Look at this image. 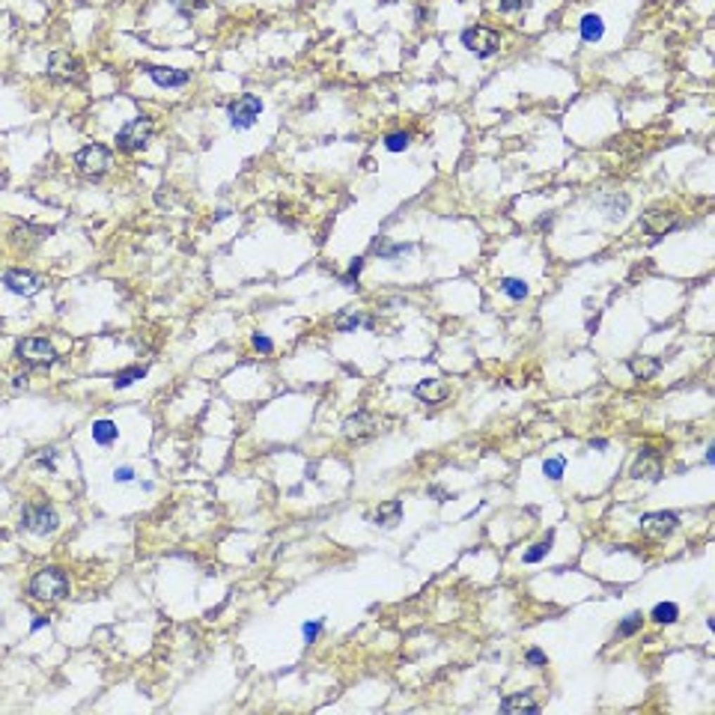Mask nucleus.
Listing matches in <instances>:
<instances>
[{"mask_svg":"<svg viewBox=\"0 0 715 715\" xmlns=\"http://www.w3.org/2000/svg\"><path fill=\"white\" fill-rule=\"evenodd\" d=\"M66 593H69V579L57 567H48L42 572H36L33 581H30V596L39 599V602H57Z\"/></svg>","mask_w":715,"mask_h":715,"instance_id":"obj_1","label":"nucleus"},{"mask_svg":"<svg viewBox=\"0 0 715 715\" xmlns=\"http://www.w3.org/2000/svg\"><path fill=\"white\" fill-rule=\"evenodd\" d=\"M15 358L21 363H27V367H51L57 361V352L54 346L45 340V337H24V340L15 346Z\"/></svg>","mask_w":715,"mask_h":715,"instance_id":"obj_2","label":"nucleus"},{"mask_svg":"<svg viewBox=\"0 0 715 715\" xmlns=\"http://www.w3.org/2000/svg\"><path fill=\"white\" fill-rule=\"evenodd\" d=\"M75 167H78L84 176H93V179L102 176L110 167V149L102 143H90V146L78 149V153H75Z\"/></svg>","mask_w":715,"mask_h":715,"instance_id":"obj_3","label":"nucleus"},{"mask_svg":"<svg viewBox=\"0 0 715 715\" xmlns=\"http://www.w3.org/2000/svg\"><path fill=\"white\" fill-rule=\"evenodd\" d=\"M153 120L146 117H134L122 125L117 131V146L125 149V153H134V149H143L149 143V137H153Z\"/></svg>","mask_w":715,"mask_h":715,"instance_id":"obj_4","label":"nucleus"},{"mask_svg":"<svg viewBox=\"0 0 715 715\" xmlns=\"http://www.w3.org/2000/svg\"><path fill=\"white\" fill-rule=\"evenodd\" d=\"M57 524V513L48 504H27L21 513V528H27L30 534H54Z\"/></svg>","mask_w":715,"mask_h":715,"instance_id":"obj_5","label":"nucleus"},{"mask_svg":"<svg viewBox=\"0 0 715 715\" xmlns=\"http://www.w3.org/2000/svg\"><path fill=\"white\" fill-rule=\"evenodd\" d=\"M462 45L477 57H492L501 48V36L495 30H489V27H471V30L462 33Z\"/></svg>","mask_w":715,"mask_h":715,"instance_id":"obj_6","label":"nucleus"},{"mask_svg":"<svg viewBox=\"0 0 715 715\" xmlns=\"http://www.w3.org/2000/svg\"><path fill=\"white\" fill-rule=\"evenodd\" d=\"M230 122L233 129H250L257 122V117L262 114V102L257 96H238V102L230 105Z\"/></svg>","mask_w":715,"mask_h":715,"instance_id":"obj_7","label":"nucleus"},{"mask_svg":"<svg viewBox=\"0 0 715 715\" xmlns=\"http://www.w3.org/2000/svg\"><path fill=\"white\" fill-rule=\"evenodd\" d=\"M676 524H680V519H676L674 513H664V510L662 513H647V516H641V534L653 536V539H662V536L674 534Z\"/></svg>","mask_w":715,"mask_h":715,"instance_id":"obj_8","label":"nucleus"},{"mask_svg":"<svg viewBox=\"0 0 715 715\" xmlns=\"http://www.w3.org/2000/svg\"><path fill=\"white\" fill-rule=\"evenodd\" d=\"M48 75L57 81H78L81 78V63L66 51H54L48 60Z\"/></svg>","mask_w":715,"mask_h":715,"instance_id":"obj_9","label":"nucleus"},{"mask_svg":"<svg viewBox=\"0 0 715 715\" xmlns=\"http://www.w3.org/2000/svg\"><path fill=\"white\" fill-rule=\"evenodd\" d=\"M4 286L9 292L15 295H36L39 292V281H36V274L30 271H21V269H12L4 274Z\"/></svg>","mask_w":715,"mask_h":715,"instance_id":"obj_10","label":"nucleus"},{"mask_svg":"<svg viewBox=\"0 0 715 715\" xmlns=\"http://www.w3.org/2000/svg\"><path fill=\"white\" fill-rule=\"evenodd\" d=\"M146 75L153 78L158 86H167V90H176V86H185L191 81V75L182 72V69H167V66H146Z\"/></svg>","mask_w":715,"mask_h":715,"instance_id":"obj_11","label":"nucleus"},{"mask_svg":"<svg viewBox=\"0 0 715 715\" xmlns=\"http://www.w3.org/2000/svg\"><path fill=\"white\" fill-rule=\"evenodd\" d=\"M641 227H644L650 236H664L668 230H674V227H676V218L671 215V212H659V209H653V212H647V215L641 218Z\"/></svg>","mask_w":715,"mask_h":715,"instance_id":"obj_12","label":"nucleus"},{"mask_svg":"<svg viewBox=\"0 0 715 715\" xmlns=\"http://www.w3.org/2000/svg\"><path fill=\"white\" fill-rule=\"evenodd\" d=\"M659 474H662V465H659L656 450H641L632 468V477H638V480H644V477L647 480H659Z\"/></svg>","mask_w":715,"mask_h":715,"instance_id":"obj_13","label":"nucleus"},{"mask_svg":"<svg viewBox=\"0 0 715 715\" xmlns=\"http://www.w3.org/2000/svg\"><path fill=\"white\" fill-rule=\"evenodd\" d=\"M343 430H346L349 438H367V435L375 432V418L367 415V411H358V415H352L343 423Z\"/></svg>","mask_w":715,"mask_h":715,"instance_id":"obj_14","label":"nucleus"},{"mask_svg":"<svg viewBox=\"0 0 715 715\" xmlns=\"http://www.w3.org/2000/svg\"><path fill=\"white\" fill-rule=\"evenodd\" d=\"M415 394H418V399H423V403H438V399H444L450 391H447V385H442L438 379H423V382H418Z\"/></svg>","mask_w":715,"mask_h":715,"instance_id":"obj_15","label":"nucleus"},{"mask_svg":"<svg viewBox=\"0 0 715 715\" xmlns=\"http://www.w3.org/2000/svg\"><path fill=\"white\" fill-rule=\"evenodd\" d=\"M501 712H539L536 700L531 695H513V697H504L501 700Z\"/></svg>","mask_w":715,"mask_h":715,"instance_id":"obj_16","label":"nucleus"},{"mask_svg":"<svg viewBox=\"0 0 715 715\" xmlns=\"http://www.w3.org/2000/svg\"><path fill=\"white\" fill-rule=\"evenodd\" d=\"M399 519H403V504H399V501H387V504L375 513V524H382V528H397Z\"/></svg>","mask_w":715,"mask_h":715,"instance_id":"obj_17","label":"nucleus"},{"mask_svg":"<svg viewBox=\"0 0 715 715\" xmlns=\"http://www.w3.org/2000/svg\"><path fill=\"white\" fill-rule=\"evenodd\" d=\"M117 435H120V430H117L114 420H96V423H93V438H96V444L108 447V444L117 442Z\"/></svg>","mask_w":715,"mask_h":715,"instance_id":"obj_18","label":"nucleus"},{"mask_svg":"<svg viewBox=\"0 0 715 715\" xmlns=\"http://www.w3.org/2000/svg\"><path fill=\"white\" fill-rule=\"evenodd\" d=\"M602 33H605V24H602L599 15H584L581 18V39L584 42H599Z\"/></svg>","mask_w":715,"mask_h":715,"instance_id":"obj_19","label":"nucleus"},{"mask_svg":"<svg viewBox=\"0 0 715 715\" xmlns=\"http://www.w3.org/2000/svg\"><path fill=\"white\" fill-rule=\"evenodd\" d=\"M334 325H337V331H355L361 325H370V316H363L358 310H349V313H340V316L334 319Z\"/></svg>","mask_w":715,"mask_h":715,"instance_id":"obj_20","label":"nucleus"},{"mask_svg":"<svg viewBox=\"0 0 715 715\" xmlns=\"http://www.w3.org/2000/svg\"><path fill=\"white\" fill-rule=\"evenodd\" d=\"M629 370H632L635 379H653V375L659 373V361H653V358H632Z\"/></svg>","mask_w":715,"mask_h":715,"instance_id":"obj_21","label":"nucleus"},{"mask_svg":"<svg viewBox=\"0 0 715 715\" xmlns=\"http://www.w3.org/2000/svg\"><path fill=\"white\" fill-rule=\"evenodd\" d=\"M501 292L510 295L513 301H522L524 295H528V283L519 281V278H504L501 281Z\"/></svg>","mask_w":715,"mask_h":715,"instance_id":"obj_22","label":"nucleus"},{"mask_svg":"<svg viewBox=\"0 0 715 715\" xmlns=\"http://www.w3.org/2000/svg\"><path fill=\"white\" fill-rule=\"evenodd\" d=\"M650 617L664 626V623H674L676 617H680V608H676L674 602H659V605L653 608V614H650Z\"/></svg>","mask_w":715,"mask_h":715,"instance_id":"obj_23","label":"nucleus"},{"mask_svg":"<svg viewBox=\"0 0 715 715\" xmlns=\"http://www.w3.org/2000/svg\"><path fill=\"white\" fill-rule=\"evenodd\" d=\"M146 375V367H129V370H122V373H117V387H129V385H134L137 379H143Z\"/></svg>","mask_w":715,"mask_h":715,"instance_id":"obj_24","label":"nucleus"},{"mask_svg":"<svg viewBox=\"0 0 715 715\" xmlns=\"http://www.w3.org/2000/svg\"><path fill=\"white\" fill-rule=\"evenodd\" d=\"M551 539H555V536L548 534V536L543 539V543H536L531 551H524V563H539V560H543V558L548 555V548H551Z\"/></svg>","mask_w":715,"mask_h":715,"instance_id":"obj_25","label":"nucleus"},{"mask_svg":"<svg viewBox=\"0 0 715 715\" xmlns=\"http://www.w3.org/2000/svg\"><path fill=\"white\" fill-rule=\"evenodd\" d=\"M563 468H567V459H563V456H555V459H546L543 474L548 477V480H560V477H563Z\"/></svg>","mask_w":715,"mask_h":715,"instance_id":"obj_26","label":"nucleus"},{"mask_svg":"<svg viewBox=\"0 0 715 715\" xmlns=\"http://www.w3.org/2000/svg\"><path fill=\"white\" fill-rule=\"evenodd\" d=\"M411 143V137L406 134V131H394V134H387L385 137V146L391 149V153H403V149Z\"/></svg>","mask_w":715,"mask_h":715,"instance_id":"obj_27","label":"nucleus"},{"mask_svg":"<svg viewBox=\"0 0 715 715\" xmlns=\"http://www.w3.org/2000/svg\"><path fill=\"white\" fill-rule=\"evenodd\" d=\"M173 9H176L179 15H194V12L206 9V0H173Z\"/></svg>","mask_w":715,"mask_h":715,"instance_id":"obj_28","label":"nucleus"},{"mask_svg":"<svg viewBox=\"0 0 715 715\" xmlns=\"http://www.w3.org/2000/svg\"><path fill=\"white\" fill-rule=\"evenodd\" d=\"M408 250H411V245H387V242H382L379 247H375V254L385 257V259H397L399 254H408Z\"/></svg>","mask_w":715,"mask_h":715,"instance_id":"obj_29","label":"nucleus"},{"mask_svg":"<svg viewBox=\"0 0 715 715\" xmlns=\"http://www.w3.org/2000/svg\"><path fill=\"white\" fill-rule=\"evenodd\" d=\"M602 206H611V209H608V212H611V215H608V218H620V215H623V212H626V206H629V200H626V197H617V194H614V197H605V200H602Z\"/></svg>","mask_w":715,"mask_h":715,"instance_id":"obj_30","label":"nucleus"},{"mask_svg":"<svg viewBox=\"0 0 715 715\" xmlns=\"http://www.w3.org/2000/svg\"><path fill=\"white\" fill-rule=\"evenodd\" d=\"M641 626H644V617H641V614H629V617L620 623V635H623V638H626V635H635L638 629H641Z\"/></svg>","mask_w":715,"mask_h":715,"instance_id":"obj_31","label":"nucleus"},{"mask_svg":"<svg viewBox=\"0 0 715 715\" xmlns=\"http://www.w3.org/2000/svg\"><path fill=\"white\" fill-rule=\"evenodd\" d=\"M361 271H363V259L358 257V259H352V266H349V271L343 274V283H346V286H352V283L361 278Z\"/></svg>","mask_w":715,"mask_h":715,"instance_id":"obj_32","label":"nucleus"},{"mask_svg":"<svg viewBox=\"0 0 715 715\" xmlns=\"http://www.w3.org/2000/svg\"><path fill=\"white\" fill-rule=\"evenodd\" d=\"M322 626H325V620H313V623H304V638H307V644H313L319 638V632H322Z\"/></svg>","mask_w":715,"mask_h":715,"instance_id":"obj_33","label":"nucleus"},{"mask_svg":"<svg viewBox=\"0 0 715 715\" xmlns=\"http://www.w3.org/2000/svg\"><path fill=\"white\" fill-rule=\"evenodd\" d=\"M498 6H501V12H516V9L531 6V0H498Z\"/></svg>","mask_w":715,"mask_h":715,"instance_id":"obj_34","label":"nucleus"},{"mask_svg":"<svg viewBox=\"0 0 715 715\" xmlns=\"http://www.w3.org/2000/svg\"><path fill=\"white\" fill-rule=\"evenodd\" d=\"M250 343H254L257 352H271V349H274L269 337H262V334H254V340H250Z\"/></svg>","mask_w":715,"mask_h":715,"instance_id":"obj_35","label":"nucleus"},{"mask_svg":"<svg viewBox=\"0 0 715 715\" xmlns=\"http://www.w3.org/2000/svg\"><path fill=\"white\" fill-rule=\"evenodd\" d=\"M528 664H534V668H543V664H546V653H543V650H536V647L528 650Z\"/></svg>","mask_w":715,"mask_h":715,"instance_id":"obj_36","label":"nucleus"},{"mask_svg":"<svg viewBox=\"0 0 715 715\" xmlns=\"http://www.w3.org/2000/svg\"><path fill=\"white\" fill-rule=\"evenodd\" d=\"M114 477L120 483H129V480H134V468H129V465H122V468H117L114 471Z\"/></svg>","mask_w":715,"mask_h":715,"instance_id":"obj_37","label":"nucleus"},{"mask_svg":"<svg viewBox=\"0 0 715 715\" xmlns=\"http://www.w3.org/2000/svg\"><path fill=\"white\" fill-rule=\"evenodd\" d=\"M591 447H593V450H605L608 444H605V442H602V438H593V442H591Z\"/></svg>","mask_w":715,"mask_h":715,"instance_id":"obj_38","label":"nucleus"},{"mask_svg":"<svg viewBox=\"0 0 715 715\" xmlns=\"http://www.w3.org/2000/svg\"><path fill=\"white\" fill-rule=\"evenodd\" d=\"M45 623H48V617H36V620H33V632H36V629H42Z\"/></svg>","mask_w":715,"mask_h":715,"instance_id":"obj_39","label":"nucleus"}]
</instances>
